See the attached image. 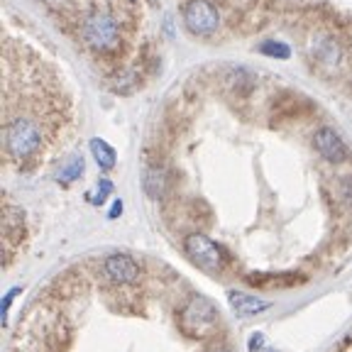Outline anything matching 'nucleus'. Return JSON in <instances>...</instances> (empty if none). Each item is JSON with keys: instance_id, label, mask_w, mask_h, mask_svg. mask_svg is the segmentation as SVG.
I'll return each instance as SVG.
<instances>
[{"instance_id": "f257e3e1", "label": "nucleus", "mask_w": 352, "mask_h": 352, "mask_svg": "<svg viewBox=\"0 0 352 352\" xmlns=\"http://www.w3.org/2000/svg\"><path fill=\"white\" fill-rule=\"evenodd\" d=\"M42 144V130L30 118H15L6 127V152L12 160H30Z\"/></svg>"}, {"instance_id": "f03ea898", "label": "nucleus", "mask_w": 352, "mask_h": 352, "mask_svg": "<svg viewBox=\"0 0 352 352\" xmlns=\"http://www.w3.org/2000/svg\"><path fill=\"white\" fill-rule=\"evenodd\" d=\"M83 39L96 52L116 50L118 42H120V25L108 12H94L83 22Z\"/></svg>"}, {"instance_id": "7ed1b4c3", "label": "nucleus", "mask_w": 352, "mask_h": 352, "mask_svg": "<svg viewBox=\"0 0 352 352\" xmlns=\"http://www.w3.org/2000/svg\"><path fill=\"white\" fill-rule=\"evenodd\" d=\"M215 320H218V311H215L213 303L204 296H193L191 301L182 308V314H179L182 330L191 338L208 336L210 330L215 328Z\"/></svg>"}, {"instance_id": "20e7f679", "label": "nucleus", "mask_w": 352, "mask_h": 352, "mask_svg": "<svg viewBox=\"0 0 352 352\" xmlns=\"http://www.w3.org/2000/svg\"><path fill=\"white\" fill-rule=\"evenodd\" d=\"M184 250L188 252V257L193 259V264H198L206 272H220L226 264V254L223 248H218L210 237H206L204 232H191L184 240Z\"/></svg>"}, {"instance_id": "39448f33", "label": "nucleus", "mask_w": 352, "mask_h": 352, "mask_svg": "<svg viewBox=\"0 0 352 352\" xmlns=\"http://www.w3.org/2000/svg\"><path fill=\"white\" fill-rule=\"evenodd\" d=\"M184 22H186L188 32L198 37H208L218 30L220 15L208 0H188L184 6Z\"/></svg>"}, {"instance_id": "423d86ee", "label": "nucleus", "mask_w": 352, "mask_h": 352, "mask_svg": "<svg viewBox=\"0 0 352 352\" xmlns=\"http://www.w3.org/2000/svg\"><path fill=\"white\" fill-rule=\"evenodd\" d=\"M314 147L316 152L323 157L325 162H333V164H340V162L347 160V144L342 142V138L338 135L336 130L330 127H320L318 132L314 135Z\"/></svg>"}, {"instance_id": "0eeeda50", "label": "nucleus", "mask_w": 352, "mask_h": 352, "mask_svg": "<svg viewBox=\"0 0 352 352\" xmlns=\"http://www.w3.org/2000/svg\"><path fill=\"white\" fill-rule=\"evenodd\" d=\"M103 270L108 274V279L116 281V284H132L140 276L138 262L132 257H127V254H110L103 262Z\"/></svg>"}, {"instance_id": "6e6552de", "label": "nucleus", "mask_w": 352, "mask_h": 352, "mask_svg": "<svg viewBox=\"0 0 352 352\" xmlns=\"http://www.w3.org/2000/svg\"><path fill=\"white\" fill-rule=\"evenodd\" d=\"M228 301H230L232 311L237 316H259V314H267L272 308L270 301H264V298H257L245 292H230L228 294Z\"/></svg>"}, {"instance_id": "1a4fd4ad", "label": "nucleus", "mask_w": 352, "mask_h": 352, "mask_svg": "<svg viewBox=\"0 0 352 352\" xmlns=\"http://www.w3.org/2000/svg\"><path fill=\"white\" fill-rule=\"evenodd\" d=\"M142 186L149 198H160L166 188V174L160 169V166H149V169L144 171Z\"/></svg>"}, {"instance_id": "9d476101", "label": "nucleus", "mask_w": 352, "mask_h": 352, "mask_svg": "<svg viewBox=\"0 0 352 352\" xmlns=\"http://www.w3.org/2000/svg\"><path fill=\"white\" fill-rule=\"evenodd\" d=\"M91 152H94V160L98 162V166L103 171H110L116 166V149L110 147L103 140H91Z\"/></svg>"}, {"instance_id": "9b49d317", "label": "nucleus", "mask_w": 352, "mask_h": 352, "mask_svg": "<svg viewBox=\"0 0 352 352\" xmlns=\"http://www.w3.org/2000/svg\"><path fill=\"white\" fill-rule=\"evenodd\" d=\"M81 174H83V160H81V157H74L69 164L61 166V171H59V176H56V179H59V182H64V184H72V182H76Z\"/></svg>"}, {"instance_id": "f8f14e48", "label": "nucleus", "mask_w": 352, "mask_h": 352, "mask_svg": "<svg viewBox=\"0 0 352 352\" xmlns=\"http://www.w3.org/2000/svg\"><path fill=\"white\" fill-rule=\"evenodd\" d=\"M259 52H262V54H267V56H276V59H289V54H292V50H289L284 42H274V39H267V42H262Z\"/></svg>"}, {"instance_id": "ddd939ff", "label": "nucleus", "mask_w": 352, "mask_h": 352, "mask_svg": "<svg viewBox=\"0 0 352 352\" xmlns=\"http://www.w3.org/2000/svg\"><path fill=\"white\" fill-rule=\"evenodd\" d=\"M110 191H113V184H110L108 179H103V182L98 184V196L94 198V204H103L105 196H108Z\"/></svg>"}, {"instance_id": "4468645a", "label": "nucleus", "mask_w": 352, "mask_h": 352, "mask_svg": "<svg viewBox=\"0 0 352 352\" xmlns=\"http://www.w3.org/2000/svg\"><path fill=\"white\" fill-rule=\"evenodd\" d=\"M262 342H264L262 333H254V336L250 338V352H259V350H262Z\"/></svg>"}, {"instance_id": "2eb2a0df", "label": "nucleus", "mask_w": 352, "mask_h": 352, "mask_svg": "<svg viewBox=\"0 0 352 352\" xmlns=\"http://www.w3.org/2000/svg\"><path fill=\"white\" fill-rule=\"evenodd\" d=\"M120 213H122V204H120V201H116V204H113V208H110V218H118Z\"/></svg>"}, {"instance_id": "dca6fc26", "label": "nucleus", "mask_w": 352, "mask_h": 352, "mask_svg": "<svg viewBox=\"0 0 352 352\" xmlns=\"http://www.w3.org/2000/svg\"><path fill=\"white\" fill-rule=\"evenodd\" d=\"M213 352H230L228 347H218V350H213Z\"/></svg>"}, {"instance_id": "f3484780", "label": "nucleus", "mask_w": 352, "mask_h": 352, "mask_svg": "<svg viewBox=\"0 0 352 352\" xmlns=\"http://www.w3.org/2000/svg\"><path fill=\"white\" fill-rule=\"evenodd\" d=\"M50 3H61V0H50Z\"/></svg>"}]
</instances>
